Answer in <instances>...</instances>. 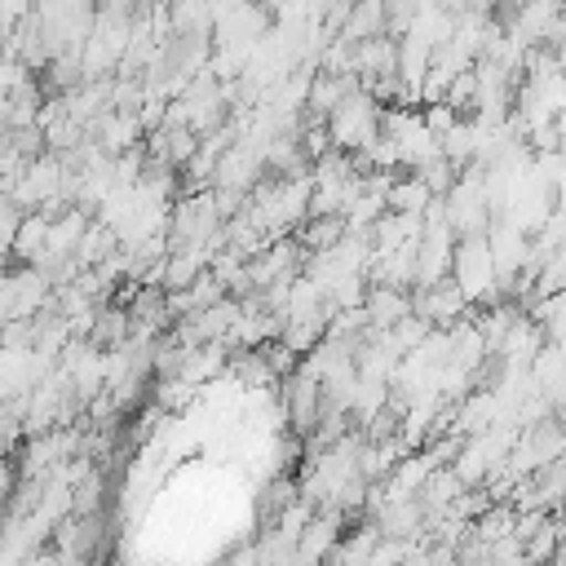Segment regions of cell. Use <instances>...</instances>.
I'll list each match as a JSON object with an SVG mask.
<instances>
[{
  "mask_svg": "<svg viewBox=\"0 0 566 566\" xmlns=\"http://www.w3.org/2000/svg\"><path fill=\"white\" fill-rule=\"evenodd\" d=\"M455 119H460V111H455L451 102H442V97H438V102H424V111H420V124H424L433 137H442Z\"/></svg>",
  "mask_w": 566,
  "mask_h": 566,
  "instance_id": "cell-8",
  "label": "cell"
},
{
  "mask_svg": "<svg viewBox=\"0 0 566 566\" xmlns=\"http://www.w3.org/2000/svg\"><path fill=\"white\" fill-rule=\"evenodd\" d=\"M327 137L336 150H354V146H367L376 133H380V102H371L363 88H349L327 115Z\"/></svg>",
  "mask_w": 566,
  "mask_h": 566,
  "instance_id": "cell-1",
  "label": "cell"
},
{
  "mask_svg": "<svg viewBox=\"0 0 566 566\" xmlns=\"http://www.w3.org/2000/svg\"><path fill=\"white\" fill-rule=\"evenodd\" d=\"M44 230H49V221L40 212H22L18 226H13V234H9V256L18 265H31L44 252Z\"/></svg>",
  "mask_w": 566,
  "mask_h": 566,
  "instance_id": "cell-3",
  "label": "cell"
},
{
  "mask_svg": "<svg viewBox=\"0 0 566 566\" xmlns=\"http://www.w3.org/2000/svg\"><path fill=\"white\" fill-rule=\"evenodd\" d=\"M4 137H9V146H13L22 159L44 155V133H40V124H27V128H4Z\"/></svg>",
  "mask_w": 566,
  "mask_h": 566,
  "instance_id": "cell-9",
  "label": "cell"
},
{
  "mask_svg": "<svg viewBox=\"0 0 566 566\" xmlns=\"http://www.w3.org/2000/svg\"><path fill=\"white\" fill-rule=\"evenodd\" d=\"M119 248V234H115V226H106V221H88L84 226V234L75 239V248H71V256H75V265H97L106 252H115Z\"/></svg>",
  "mask_w": 566,
  "mask_h": 566,
  "instance_id": "cell-4",
  "label": "cell"
},
{
  "mask_svg": "<svg viewBox=\"0 0 566 566\" xmlns=\"http://www.w3.org/2000/svg\"><path fill=\"white\" fill-rule=\"evenodd\" d=\"M376 535H380V526H376V522H367L358 535H345V539H340V544H332L323 557H327V562H367V553H371Z\"/></svg>",
  "mask_w": 566,
  "mask_h": 566,
  "instance_id": "cell-5",
  "label": "cell"
},
{
  "mask_svg": "<svg viewBox=\"0 0 566 566\" xmlns=\"http://www.w3.org/2000/svg\"><path fill=\"white\" fill-rule=\"evenodd\" d=\"M363 310H367V327H394L402 314H411V301H407V287L371 283L363 292Z\"/></svg>",
  "mask_w": 566,
  "mask_h": 566,
  "instance_id": "cell-2",
  "label": "cell"
},
{
  "mask_svg": "<svg viewBox=\"0 0 566 566\" xmlns=\"http://www.w3.org/2000/svg\"><path fill=\"white\" fill-rule=\"evenodd\" d=\"M0 137H4V119H0Z\"/></svg>",
  "mask_w": 566,
  "mask_h": 566,
  "instance_id": "cell-10",
  "label": "cell"
},
{
  "mask_svg": "<svg viewBox=\"0 0 566 566\" xmlns=\"http://www.w3.org/2000/svg\"><path fill=\"white\" fill-rule=\"evenodd\" d=\"M195 146H199V133H195L190 124H177V128H168V142H164V159H168L172 168H181V164L195 155Z\"/></svg>",
  "mask_w": 566,
  "mask_h": 566,
  "instance_id": "cell-7",
  "label": "cell"
},
{
  "mask_svg": "<svg viewBox=\"0 0 566 566\" xmlns=\"http://www.w3.org/2000/svg\"><path fill=\"white\" fill-rule=\"evenodd\" d=\"M411 172H416V177H420V181L429 186V195H447L460 168H455L451 159H442V155H429V159H424L420 168H411Z\"/></svg>",
  "mask_w": 566,
  "mask_h": 566,
  "instance_id": "cell-6",
  "label": "cell"
}]
</instances>
